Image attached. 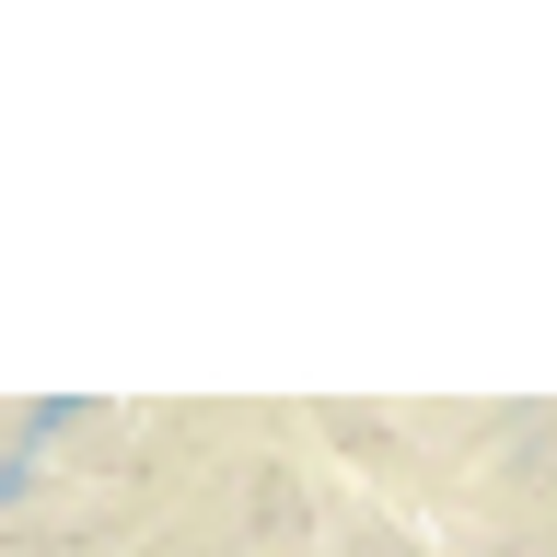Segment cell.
<instances>
[{
    "instance_id": "cell-1",
    "label": "cell",
    "mask_w": 557,
    "mask_h": 557,
    "mask_svg": "<svg viewBox=\"0 0 557 557\" xmlns=\"http://www.w3.org/2000/svg\"><path fill=\"white\" fill-rule=\"evenodd\" d=\"M59 430H82V395H47V407L24 418V442L0 453V499H24V487H35V453L59 442Z\"/></svg>"
}]
</instances>
